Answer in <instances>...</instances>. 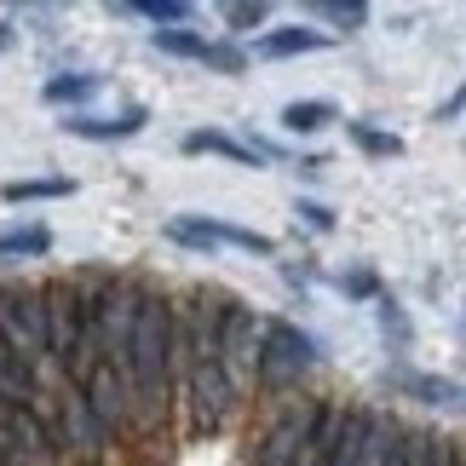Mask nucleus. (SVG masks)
<instances>
[{
    "instance_id": "1",
    "label": "nucleus",
    "mask_w": 466,
    "mask_h": 466,
    "mask_svg": "<svg viewBox=\"0 0 466 466\" xmlns=\"http://www.w3.org/2000/svg\"><path fill=\"white\" fill-rule=\"evenodd\" d=\"M127 386L138 432H156L167 420V391H173V306L161 294H145V306H138V329L127 346Z\"/></svg>"
},
{
    "instance_id": "2",
    "label": "nucleus",
    "mask_w": 466,
    "mask_h": 466,
    "mask_svg": "<svg viewBox=\"0 0 466 466\" xmlns=\"http://www.w3.org/2000/svg\"><path fill=\"white\" fill-rule=\"evenodd\" d=\"M0 339H6L29 369L52 363V334H46V299H41V289H0Z\"/></svg>"
},
{
    "instance_id": "3",
    "label": "nucleus",
    "mask_w": 466,
    "mask_h": 466,
    "mask_svg": "<svg viewBox=\"0 0 466 466\" xmlns=\"http://www.w3.org/2000/svg\"><path fill=\"white\" fill-rule=\"evenodd\" d=\"M329 420V403H294L265 426V438L254 443V466H299L311 455V443Z\"/></svg>"
},
{
    "instance_id": "4",
    "label": "nucleus",
    "mask_w": 466,
    "mask_h": 466,
    "mask_svg": "<svg viewBox=\"0 0 466 466\" xmlns=\"http://www.w3.org/2000/svg\"><path fill=\"white\" fill-rule=\"evenodd\" d=\"M46 299V334H52V363L64 369V380L76 374V357H81V317H86V289L81 282H46L41 289Z\"/></svg>"
},
{
    "instance_id": "5",
    "label": "nucleus",
    "mask_w": 466,
    "mask_h": 466,
    "mask_svg": "<svg viewBox=\"0 0 466 466\" xmlns=\"http://www.w3.org/2000/svg\"><path fill=\"white\" fill-rule=\"evenodd\" d=\"M52 432H58L64 455H76L86 466H98L104 450H110V432H104V420L93 415V403H86V391L76 380H64V391H58V426Z\"/></svg>"
},
{
    "instance_id": "6",
    "label": "nucleus",
    "mask_w": 466,
    "mask_h": 466,
    "mask_svg": "<svg viewBox=\"0 0 466 466\" xmlns=\"http://www.w3.org/2000/svg\"><path fill=\"white\" fill-rule=\"evenodd\" d=\"M311 363H317L311 334H299L294 322H282V317L265 322V334H259V380L265 386H294Z\"/></svg>"
},
{
    "instance_id": "7",
    "label": "nucleus",
    "mask_w": 466,
    "mask_h": 466,
    "mask_svg": "<svg viewBox=\"0 0 466 466\" xmlns=\"http://www.w3.org/2000/svg\"><path fill=\"white\" fill-rule=\"evenodd\" d=\"M0 455L24 466H52L58 461V432L41 420V409L0 403Z\"/></svg>"
},
{
    "instance_id": "8",
    "label": "nucleus",
    "mask_w": 466,
    "mask_h": 466,
    "mask_svg": "<svg viewBox=\"0 0 466 466\" xmlns=\"http://www.w3.org/2000/svg\"><path fill=\"white\" fill-rule=\"evenodd\" d=\"M167 242L196 248V254H219V248H242V254H277V242L259 237V230L225 225V219H196V213H185V219H167Z\"/></svg>"
},
{
    "instance_id": "9",
    "label": "nucleus",
    "mask_w": 466,
    "mask_h": 466,
    "mask_svg": "<svg viewBox=\"0 0 466 466\" xmlns=\"http://www.w3.org/2000/svg\"><path fill=\"white\" fill-rule=\"evenodd\" d=\"M259 334H265V322L237 306V299H225L219 306V363L230 380H248V374H259Z\"/></svg>"
},
{
    "instance_id": "10",
    "label": "nucleus",
    "mask_w": 466,
    "mask_h": 466,
    "mask_svg": "<svg viewBox=\"0 0 466 466\" xmlns=\"http://www.w3.org/2000/svg\"><path fill=\"white\" fill-rule=\"evenodd\" d=\"M185 398H190V415H196V432H219L225 415H230V403H237V380L225 374L219 357H202V363L190 369V386H185Z\"/></svg>"
},
{
    "instance_id": "11",
    "label": "nucleus",
    "mask_w": 466,
    "mask_h": 466,
    "mask_svg": "<svg viewBox=\"0 0 466 466\" xmlns=\"http://www.w3.org/2000/svg\"><path fill=\"white\" fill-rule=\"evenodd\" d=\"M81 391H86V403H93V415L104 420V432H127L133 426V386L116 363H98L81 380Z\"/></svg>"
},
{
    "instance_id": "12",
    "label": "nucleus",
    "mask_w": 466,
    "mask_h": 466,
    "mask_svg": "<svg viewBox=\"0 0 466 466\" xmlns=\"http://www.w3.org/2000/svg\"><path fill=\"white\" fill-rule=\"evenodd\" d=\"M398 420H386L380 409H357L351 420V466H391V455H398Z\"/></svg>"
},
{
    "instance_id": "13",
    "label": "nucleus",
    "mask_w": 466,
    "mask_h": 466,
    "mask_svg": "<svg viewBox=\"0 0 466 466\" xmlns=\"http://www.w3.org/2000/svg\"><path fill=\"white\" fill-rule=\"evenodd\" d=\"M0 403H24L41 409V369H29L6 339H0Z\"/></svg>"
},
{
    "instance_id": "14",
    "label": "nucleus",
    "mask_w": 466,
    "mask_h": 466,
    "mask_svg": "<svg viewBox=\"0 0 466 466\" xmlns=\"http://www.w3.org/2000/svg\"><path fill=\"white\" fill-rule=\"evenodd\" d=\"M145 121H150L145 104H127L121 116H69V121H64V133H76V138H98V145H104V138H133L138 127H145Z\"/></svg>"
},
{
    "instance_id": "15",
    "label": "nucleus",
    "mask_w": 466,
    "mask_h": 466,
    "mask_svg": "<svg viewBox=\"0 0 466 466\" xmlns=\"http://www.w3.org/2000/svg\"><path fill=\"white\" fill-rule=\"evenodd\" d=\"M391 386L420 398V403H432V409H466V386L438 380V374H391Z\"/></svg>"
},
{
    "instance_id": "16",
    "label": "nucleus",
    "mask_w": 466,
    "mask_h": 466,
    "mask_svg": "<svg viewBox=\"0 0 466 466\" xmlns=\"http://www.w3.org/2000/svg\"><path fill=\"white\" fill-rule=\"evenodd\" d=\"M185 150H190V156H225V161H242V167H259V161H265V150H259V145H242V138L213 133V127L190 133V138H185Z\"/></svg>"
},
{
    "instance_id": "17",
    "label": "nucleus",
    "mask_w": 466,
    "mask_h": 466,
    "mask_svg": "<svg viewBox=\"0 0 466 466\" xmlns=\"http://www.w3.org/2000/svg\"><path fill=\"white\" fill-rule=\"evenodd\" d=\"M322 46H329V35H322V29H271V35H259V41H254V52H259V58H299V52H322Z\"/></svg>"
},
{
    "instance_id": "18",
    "label": "nucleus",
    "mask_w": 466,
    "mask_h": 466,
    "mask_svg": "<svg viewBox=\"0 0 466 466\" xmlns=\"http://www.w3.org/2000/svg\"><path fill=\"white\" fill-rule=\"evenodd\" d=\"M52 248V230L46 225H17V230H0V259H41Z\"/></svg>"
},
{
    "instance_id": "19",
    "label": "nucleus",
    "mask_w": 466,
    "mask_h": 466,
    "mask_svg": "<svg viewBox=\"0 0 466 466\" xmlns=\"http://www.w3.org/2000/svg\"><path fill=\"white\" fill-rule=\"evenodd\" d=\"M329 121H334L329 98H299V104L282 110V127H289V133H317V127H329Z\"/></svg>"
},
{
    "instance_id": "20",
    "label": "nucleus",
    "mask_w": 466,
    "mask_h": 466,
    "mask_svg": "<svg viewBox=\"0 0 466 466\" xmlns=\"http://www.w3.org/2000/svg\"><path fill=\"white\" fill-rule=\"evenodd\" d=\"M76 185H69V178H12L6 190V202H58V196H69Z\"/></svg>"
},
{
    "instance_id": "21",
    "label": "nucleus",
    "mask_w": 466,
    "mask_h": 466,
    "mask_svg": "<svg viewBox=\"0 0 466 466\" xmlns=\"http://www.w3.org/2000/svg\"><path fill=\"white\" fill-rule=\"evenodd\" d=\"M150 46L167 52V58H208V41H202V35H190V29H156Z\"/></svg>"
},
{
    "instance_id": "22",
    "label": "nucleus",
    "mask_w": 466,
    "mask_h": 466,
    "mask_svg": "<svg viewBox=\"0 0 466 466\" xmlns=\"http://www.w3.org/2000/svg\"><path fill=\"white\" fill-rule=\"evenodd\" d=\"M351 145L363 150V156H403V138H398V133L369 127V121H351Z\"/></svg>"
},
{
    "instance_id": "23",
    "label": "nucleus",
    "mask_w": 466,
    "mask_h": 466,
    "mask_svg": "<svg viewBox=\"0 0 466 466\" xmlns=\"http://www.w3.org/2000/svg\"><path fill=\"white\" fill-rule=\"evenodd\" d=\"M98 93V76H52L46 81V104H81Z\"/></svg>"
},
{
    "instance_id": "24",
    "label": "nucleus",
    "mask_w": 466,
    "mask_h": 466,
    "mask_svg": "<svg viewBox=\"0 0 466 466\" xmlns=\"http://www.w3.org/2000/svg\"><path fill=\"white\" fill-rule=\"evenodd\" d=\"M208 69H219V76H242L248 69V52L237 46V41H208V58H202Z\"/></svg>"
},
{
    "instance_id": "25",
    "label": "nucleus",
    "mask_w": 466,
    "mask_h": 466,
    "mask_svg": "<svg viewBox=\"0 0 466 466\" xmlns=\"http://www.w3.org/2000/svg\"><path fill=\"white\" fill-rule=\"evenodd\" d=\"M317 17H329V24H339V29H357L369 17V6L363 0H317Z\"/></svg>"
},
{
    "instance_id": "26",
    "label": "nucleus",
    "mask_w": 466,
    "mask_h": 466,
    "mask_svg": "<svg viewBox=\"0 0 466 466\" xmlns=\"http://www.w3.org/2000/svg\"><path fill=\"white\" fill-rule=\"evenodd\" d=\"M225 24L237 29V35L242 29H259L265 24V0H230V6H225Z\"/></svg>"
},
{
    "instance_id": "27",
    "label": "nucleus",
    "mask_w": 466,
    "mask_h": 466,
    "mask_svg": "<svg viewBox=\"0 0 466 466\" xmlns=\"http://www.w3.org/2000/svg\"><path fill=\"white\" fill-rule=\"evenodd\" d=\"M138 12H145L150 24H173V29L190 17V6H185V0H138Z\"/></svg>"
},
{
    "instance_id": "28",
    "label": "nucleus",
    "mask_w": 466,
    "mask_h": 466,
    "mask_svg": "<svg viewBox=\"0 0 466 466\" xmlns=\"http://www.w3.org/2000/svg\"><path fill=\"white\" fill-rule=\"evenodd\" d=\"M299 213H306V225H311V230H329V225H334V213L322 208V202H299Z\"/></svg>"
},
{
    "instance_id": "29",
    "label": "nucleus",
    "mask_w": 466,
    "mask_h": 466,
    "mask_svg": "<svg viewBox=\"0 0 466 466\" xmlns=\"http://www.w3.org/2000/svg\"><path fill=\"white\" fill-rule=\"evenodd\" d=\"M346 289H351V294H374V277H369V271H351Z\"/></svg>"
}]
</instances>
